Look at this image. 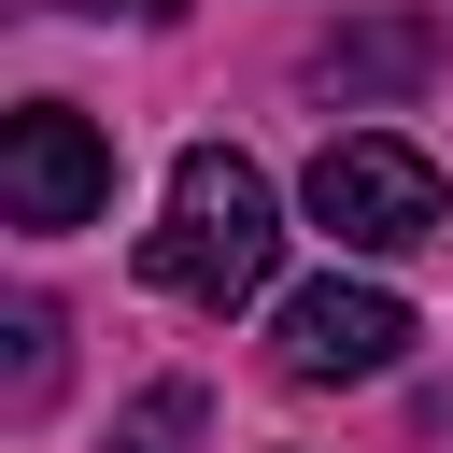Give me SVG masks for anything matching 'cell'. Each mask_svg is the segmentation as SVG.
Segmentation results:
<instances>
[{"mask_svg":"<svg viewBox=\"0 0 453 453\" xmlns=\"http://www.w3.org/2000/svg\"><path fill=\"white\" fill-rule=\"evenodd\" d=\"M269 255H283V198H269V170L226 156V142H198V156L170 170V212H156L142 269H156L170 297H198V311H241V297L269 283Z\"/></svg>","mask_w":453,"mask_h":453,"instance_id":"1","label":"cell"},{"mask_svg":"<svg viewBox=\"0 0 453 453\" xmlns=\"http://www.w3.org/2000/svg\"><path fill=\"white\" fill-rule=\"evenodd\" d=\"M439 170L411 156V142H382V127H354V142H326L311 156V226L326 241H354V255H411V241H439Z\"/></svg>","mask_w":453,"mask_h":453,"instance_id":"2","label":"cell"},{"mask_svg":"<svg viewBox=\"0 0 453 453\" xmlns=\"http://www.w3.org/2000/svg\"><path fill=\"white\" fill-rule=\"evenodd\" d=\"M99 198H113V142H99L85 113L28 99V113L0 127V212H14L28 241H71V226H99Z\"/></svg>","mask_w":453,"mask_h":453,"instance_id":"3","label":"cell"},{"mask_svg":"<svg viewBox=\"0 0 453 453\" xmlns=\"http://www.w3.org/2000/svg\"><path fill=\"white\" fill-rule=\"evenodd\" d=\"M269 354H283V382H382L396 354H411V297H382V283H297L283 311H269Z\"/></svg>","mask_w":453,"mask_h":453,"instance_id":"4","label":"cell"},{"mask_svg":"<svg viewBox=\"0 0 453 453\" xmlns=\"http://www.w3.org/2000/svg\"><path fill=\"white\" fill-rule=\"evenodd\" d=\"M396 71H425L411 28H354V42H326V85H396Z\"/></svg>","mask_w":453,"mask_h":453,"instance_id":"5","label":"cell"},{"mask_svg":"<svg viewBox=\"0 0 453 453\" xmlns=\"http://www.w3.org/2000/svg\"><path fill=\"white\" fill-rule=\"evenodd\" d=\"M184 439H198V382H156V396L113 425V453H184Z\"/></svg>","mask_w":453,"mask_h":453,"instance_id":"6","label":"cell"},{"mask_svg":"<svg viewBox=\"0 0 453 453\" xmlns=\"http://www.w3.org/2000/svg\"><path fill=\"white\" fill-rule=\"evenodd\" d=\"M42 396H57V311L28 297L14 311V411H42Z\"/></svg>","mask_w":453,"mask_h":453,"instance_id":"7","label":"cell"},{"mask_svg":"<svg viewBox=\"0 0 453 453\" xmlns=\"http://www.w3.org/2000/svg\"><path fill=\"white\" fill-rule=\"evenodd\" d=\"M127 14H184V0H127Z\"/></svg>","mask_w":453,"mask_h":453,"instance_id":"8","label":"cell"}]
</instances>
